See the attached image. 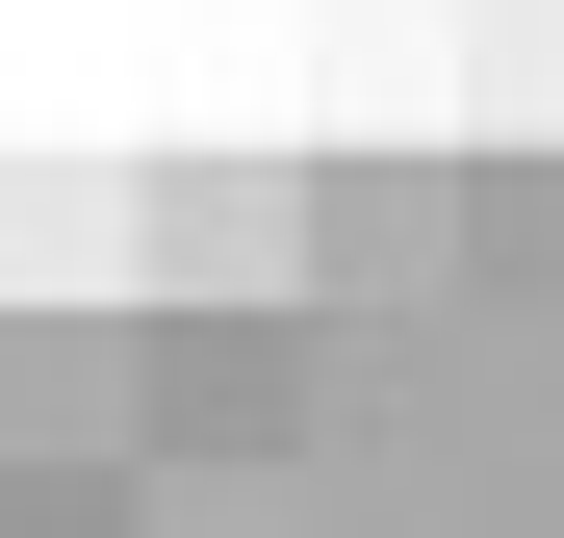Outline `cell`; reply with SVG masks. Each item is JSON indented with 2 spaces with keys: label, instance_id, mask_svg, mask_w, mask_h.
I'll use <instances>...</instances> for the list:
<instances>
[{
  "label": "cell",
  "instance_id": "6da1fadb",
  "mask_svg": "<svg viewBox=\"0 0 564 538\" xmlns=\"http://www.w3.org/2000/svg\"><path fill=\"white\" fill-rule=\"evenodd\" d=\"M0 462H154V308L0 283Z\"/></svg>",
  "mask_w": 564,
  "mask_h": 538
},
{
  "label": "cell",
  "instance_id": "5b68a950",
  "mask_svg": "<svg viewBox=\"0 0 564 538\" xmlns=\"http://www.w3.org/2000/svg\"><path fill=\"white\" fill-rule=\"evenodd\" d=\"M462 283H564V154H488V179H462Z\"/></svg>",
  "mask_w": 564,
  "mask_h": 538
},
{
  "label": "cell",
  "instance_id": "3957f363",
  "mask_svg": "<svg viewBox=\"0 0 564 538\" xmlns=\"http://www.w3.org/2000/svg\"><path fill=\"white\" fill-rule=\"evenodd\" d=\"M334 283H359V308H436V283H462V179H436V154H308V308H334Z\"/></svg>",
  "mask_w": 564,
  "mask_h": 538
},
{
  "label": "cell",
  "instance_id": "277c9868",
  "mask_svg": "<svg viewBox=\"0 0 564 538\" xmlns=\"http://www.w3.org/2000/svg\"><path fill=\"white\" fill-rule=\"evenodd\" d=\"M129 308H308V179H154V283Z\"/></svg>",
  "mask_w": 564,
  "mask_h": 538
},
{
  "label": "cell",
  "instance_id": "7a4b0ae2",
  "mask_svg": "<svg viewBox=\"0 0 564 538\" xmlns=\"http://www.w3.org/2000/svg\"><path fill=\"white\" fill-rule=\"evenodd\" d=\"M308 436V308H154V462H282Z\"/></svg>",
  "mask_w": 564,
  "mask_h": 538
}]
</instances>
